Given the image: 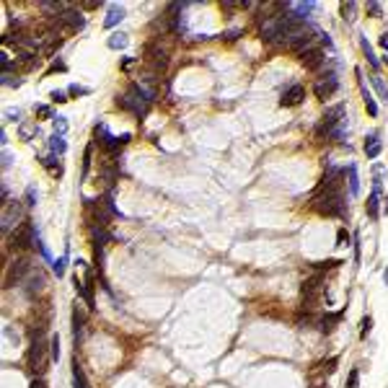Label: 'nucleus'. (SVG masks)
<instances>
[{"label": "nucleus", "mask_w": 388, "mask_h": 388, "mask_svg": "<svg viewBox=\"0 0 388 388\" xmlns=\"http://www.w3.org/2000/svg\"><path fill=\"white\" fill-rule=\"evenodd\" d=\"M24 220H26V210H24V204H21L18 199L3 204V215H0V231H3L5 236L13 233Z\"/></svg>", "instance_id": "f257e3e1"}, {"label": "nucleus", "mask_w": 388, "mask_h": 388, "mask_svg": "<svg viewBox=\"0 0 388 388\" xmlns=\"http://www.w3.org/2000/svg\"><path fill=\"white\" fill-rule=\"evenodd\" d=\"M94 135H96V143L104 147L106 153H117L119 147H124V145L132 140V135H130V132L119 135V138H117V135H111L106 124H96V127H94Z\"/></svg>", "instance_id": "f03ea898"}, {"label": "nucleus", "mask_w": 388, "mask_h": 388, "mask_svg": "<svg viewBox=\"0 0 388 388\" xmlns=\"http://www.w3.org/2000/svg\"><path fill=\"white\" fill-rule=\"evenodd\" d=\"M117 104H119L122 109L132 111L135 117H145V114H147V104H150V101H147V98L140 94V88H138V86H130L127 94L117 98Z\"/></svg>", "instance_id": "7ed1b4c3"}, {"label": "nucleus", "mask_w": 388, "mask_h": 388, "mask_svg": "<svg viewBox=\"0 0 388 388\" xmlns=\"http://www.w3.org/2000/svg\"><path fill=\"white\" fill-rule=\"evenodd\" d=\"M316 37H321V31L303 26V31H300V34H295V37L285 39V47H288V49H292V52H298V54H305L308 49H313V42H316Z\"/></svg>", "instance_id": "20e7f679"}, {"label": "nucleus", "mask_w": 388, "mask_h": 388, "mask_svg": "<svg viewBox=\"0 0 388 388\" xmlns=\"http://www.w3.org/2000/svg\"><path fill=\"white\" fill-rule=\"evenodd\" d=\"M47 344H44V339L39 337V334H34V339H31V347H29V355H26V360H29V365H31V370H37L39 375L47 370Z\"/></svg>", "instance_id": "39448f33"}, {"label": "nucleus", "mask_w": 388, "mask_h": 388, "mask_svg": "<svg viewBox=\"0 0 388 388\" xmlns=\"http://www.w3.org/2000/svg\"><path fill=\"white\" fill-rule=\"evenodd\" d=\"M34 236H37V231H34L31 220H24L13 231V236H10V246H13L16 251H26L29 246H34Z\"/></svg>", "instance_id": "423d86ee"}, {"label": "nucleus", "mask_w": 388, "mask_h": 388, "mask_svg": "<svg viewBox=\"0 0 388 388\" xmlns=\"http://www.w3.org/2000/svg\"><path fill=\"white\" fill-rule=\"evenodd\" d=\"M282 24H285V16L282 13H275V16H267L264 21H261V39L264 42H277L282 39Z\"/></svg>", "instance_id": "0eeeda50"}, {"label": "nucleus", "mask_w": 388, "mask_h": 388, "mask_svg": "<svg viewBox=\"0 0 388 388\" xmlns=\"http://www.w3.org/2000/svg\"><path fill=\"white\" fill-rule=\"evenodd\" d=\"M26 275H31V261L24 256V259H16L13 264L8 267V275H5V288H13L16 282H21Z\"/></svg>", "instance_id": "6e6552de"}, {"label": "nucleus", "mask_w": 388, "mask_h": 388, "mask_svg": "<svg viewBox=\"0 0 388 388\" xmlns=\"http://www.w3.org/2000/svg\"><path fill=\"white\" fill-rule=\"evenodd\" d=\"M337 88H339L337 75H334V73H326V78H321V81L313 86V94H316V98L326 101V98H332V96L337 94Z\"/></svg>", "instance_id": "1a4fd4ad"}, {"label": "nucleus", "mask_w": 388, "mask_h": 388, "mask_svg": "<svg viewBox=\"0 0 388 388\" xmlns=\"http://www.w3.org/2000/svg\"><path fill=\"white\" fill-rule=\"evenodd\" d=\"M60 21L65 24V29H67V31H81V29L86 26V16H83L78 8H73V5L67 8L62 16H60Z\"/></svg>", "instance_id": "9d476101"}, {"label": "nucleus", "mask_w": 388, "mask_h": 388, "mask_svg": "<svg viewBox=\"0 0 388 388\" xmlns=\"http://www.w3.org/2000/svg\"><path fill=\"white\" fill-rule=\"evenodd\" d=\"M303 98H305V88H303L300 83H295V86H290V88L282 94L280 104H282V106H298V104H303Z\"/></svg>", "instance_id": "9b49d317"}, {"label": "nucleus", "mask_w": 388, "mask_h": 388, "mask_svg": "<svg viewBox=\"0 0 388 388\" xmlns=\"http://www.w3.org/2000/svg\"><path fill=\"white\" fill-rule=\"evenodd\" d=\"M300 62L308 67V70H318V67L326 62V54H324V49L313 47V49H308L305 54H300Z\"/></svg>", "instance_id": "f8f14e48"}, {"label": "nucleus", "mask_w": 388, "mask_h": 388, "mask_svg": "<svg viewBox=\"0 0 388 388\" xmlns=\"http://www.w3.org/2000/svg\"><path fill=\"white\" fill-rule=\"evenodd\" d=\"M44 288V275H42V269H31V275H29V280H26V295L29 298H34L39 290Z\"/></svg>", "instance_id": "ddd939ff"}, {"label": "nucleus", "mask_w": 388, "mask_h": 388, "mask_svg": "<svg viewBox=\"0 0 388 388\" xmlns=\"http://www.w3.org/2000/svg\"><path fill=\"white\" fill-rule=\"evenodd\" d=\"M383 150V143H381V135L378 132H370L368 140H365V155L368 158H378Z\"/></svg>", "instance_id": "4468645a"}, {"label": "nucleus", "mask_w": 388, "mask_h": 388, "mask_svg": "<svg viewBox=\"0 0 388 388\" xmlns=\"http://www.w3.org/2000/svg\"><path fill=\"white\" fill-rule=\"evenodd\" d=\"M122 18H124V8H122V5H109L106 18H104V26H106V29H114Z\"/></svg>", "instance_id": "2eb2a0df"}, {"label": "nucleus", "mask_w": 388, "mask_h": 388, "mask_svg": "<svg viewBox=\"0 0 388 388\" xmlns=\"http://www.w3.org/2000/svg\"><path fill=\"white\" fill-rule=\"evenodd\" d=\"M347 184H349V194H352V197H357V194H360V176H357V166L355 163H349V168H347Z\"/></svg>", "instance_id": "dca6fc26"}, {"label": "nucleus", "mask_w": 388, "mask_h": 388, "mask_svg": "<svg viewBox=\"0 0 388 388\" xmlns=\"http://www.w3.org/2000/svg\"><path fill=\"white\" fill-rule=\"evenodd\" d=\"M83 326H86V313H83V308H73V337H75V341H78V337H81V332H83Z\"/></svg>", "instance_id": "f3484780"}, {"label": "nucleus", "mask_w": 388, "mask_h": 388, "mask_svg": "<svg viewBox=\"0 0 388 388\" xmlns=\"http://www.w3.org/2000/svg\"><path fill=\"white\" fill-rule=\"evenodd\" d=\"M42 166L47 168L52 176H57V179H60V176H62V171H65V168H62V163L57 161V155H54V153H52V155H47V158H42Z\"/></svg>", "instance_id": "a211bd4d"}, {"label": "nucleus", "mask_w": 388, "mask_h": 388, "mask_svg": "<svg viewBox=\"0 0 388 388\" xmlns=\"http://www.w3.org/2000/svg\"><path fill=\"white\" fill-rule=\"evenodd\" d=\"M378 202H381V189H373V194L368 197V204H365V210H368L370 220H378Z\"/></svg>", "instance_id": "6ab92c4d"}, {"label": "nucleus", "mask_w": 388, "mask_h": 388, "mask_svg": "<svg viewBox=\"0 0 388 388\" xmlns=\"http://www.w3.org/2000/svg\"><path fill=\"white\" fill-rule=\"evenodd\" d=\"M360 47H362L365 57H368V65L373 67V70H378V67H381V62H378V57H375V52H373V47H370V42L365 39V37H360Z\"/></svg>", "instance_id": "aec40b11"}, {"label": "nucleus", "mask_w": 388, "mask_h": 388, "mask_svg": "<svg viewBox=\"0 0 388 388\" xmlns=\"http://www.w3.org/2000/svg\"><path fill=\"white\" fill-rule=\"evenodd\" d=\"M73 388H91V386H88V378H86V373H83V368L78 365V360L73 362Z\"/></svg>", "instance_id": "412c9836"}, {"label": "nucleus", "mask_w": 388, "mask_h": 388, "mask_svg": "<svg viewBox=\"0 0 388 388\" xmlns=\"http://www.w3.org/2000/svg\"><path fill=\"white\" fill-rule=\"evenodd\" d=\"M34 135H39L37 122H21V127H18V138H21V140H31Z\"/></svg>", "instance_id": "4be33fe9"}, {"label": "nucleus", "mask_w": 388, "mask_h": 388, "mask_svg": "<svg viewBox=\"0 0 388 388\" xmlns=\"http://www.w3.org/2000/svg\"><path fill=\"white\" fill-rule=\"evenodd\" d=\"M91 236H94L96 251H98V248H104V246H106V241H109V233L104 231V228H98V225H94V231H91Z\"/></svg>", "instance_id": "5701e85b"}, {"label": "nucleus", "mask_w": 388, "mask_h": 388, "mask_svg": "<svg viewBox=\"0 0 388 388\" xmlns=\"http://www.w3.org/2000/svg\"><path fill=\"white\" fill-rule=\"evenodd\" d=\"M49 147H52L54 155H62L67 150V143H65L62 135H52V138H49Z\"/></svg>", "instance_id": "b1692460"}, {"label": "nucleus", "mask_w": 388, "mask_h": 388, "mask_svg": "<svg viewBox=\"0 0 388 388\" xmlns=\"http://www.w3.org/2000/svg\"><path fill=\"white\" fill-rule=\"evenodd\" d=\"M355 13H357V3H355V0H349V3H341V18H344L347 24H352V21H355Z\"/></svg>", "instance_id": "393cba45"}, {"label": "nucleus", "mask_w": 388, "mask_h": 388, "mask_svg": "<svg viewBox=\"0 0 388 388\" xmlns=\"http://www.w3.org/2000/svg\"><path fill=\"white\" fill-rule=\"evenodd\" d=\"M370 81H373V86H375V91H378V96H381V98L386 101V104H388V86H386V81H383V78H381L378 73H375V75L370 78Z\"/></svg>", "instance_id": "a878e982"}, {"label": "nucleus", "mask_w": 388, "mask_h": 388, "mask_svg": "<svg viewBox=\"0 0 388 388\" xmlns=\"http://www.w3.org/2000/svg\"><path fill=\"white\" fill-rule=\"evenodd\" d=\"M106 44L111 49H124V47H127V34H111Z\"/></svg>", "instance_id": "bb28decb"}, {"label": "nucleus", "mask_w": 388, "mask_h": 388, "mask_svg": "<svg viewBox=\"0 0 388 388\" xmlns=\"http://www.w3.org/2000/svg\"><path fill=\"white\" fill-rule=\"evenodd\" d=\"M339 318H341V313H332V316H324L321 321H318V324H321L318 329H321V332H332V329H334V324L339 321Z\"/></svg>", "instance_id": "cd10ccee"}, {"label": "nucleus", "mask_w": 388, "mask_h": 388, "mask_svg": "<svg viewBox=\"0 0 388 388\" xmlns=\"http://www.w3.org/2000/svg\"><path fill=\"white\" fill-rule=\"evenodd\" d=\"M337 362H339L337 357H329V360H324V362H318L316 368L321 370V373H326V375H332V373L337 370Z\"/></svg>", "instance_id": "c85d7f7f"}, {"label": "nucleus", "mask_w": 388, "mask_h": 388, "mask_svg": "<svg viewBox=\"0 0 388 388\" xmlns=\"http://www.w3.org/2000/svg\"><path fill=\"white\" fill-rule=\"evenodd\" d=\"M49 357H52L54 362L60 360V337H57V334L49 337Z\"/></svg>", "instance_id": "c756f323"}, {"label": "nucleus", "mask_w": 388, "mask_h": 388, "mask_svg": "<svg viewBox=\"0 0 388 388\" xmlns=\"http://www.w3.org/2000/svg\"><path fill=\"white\" fill-rule=\"evenodd\" d=\"M37 199H39V192H37V187H26V197H24V202H26V207H34L37 204Z\"/></svg>", "instance_id": "7c9ffc66"}, {"label": "nucleus", "mask_w": 388, "mask_h": 388, "mask_svg": "<svg viewBox=\"0 0 388 388\" xmlns=\"http://www.w3.org/2000/svg\"><path fill=\"white\" fill-rule=\"evenodd\" d=\"M52 124H54V135H62V138H65V132H67V119H65V117H54Z\"/></svg>", "instance_id": "2f4dec72"}, {"label": "nucleus", "mask_w": 388, "mask_h": 388, "mask_svg": "<svg viewBox=\"0 0 388 388\" xmlns=\"http://www.w3.org/2000/svg\"><path fill=\"white\" fill-rule=\"evenodd\" d=\"M370 329H373V318H370V316H365L362 321H360V339L368 337V334H370Z\"/></svg>", "instance_id": "473e14b6"}, {"label": "nucleus", "mask_w": 388, "mask_h": 388, "mask_svg": "<svg viewBox=\"0 0 388 388\" xmlns=\"http://www.w3.org/2000/svg\"><path fill=\"white\" fill-rule=\"evenodd\" d=\"M3 86H10V88H18L21 81H18V75L16 73H3Z\"/></svg>", "instance_id": "72a5a7b5"}, {"label": "nucleus", "mask_w": 388, "mask_h": 388, "mask_svg": "<svg viewBox=\"0 0 388 388\" xmlns=\"http://www.w3.org/2000/svg\"><path fill=\"white\" fill-rule=\"evenodd\" d=\"M67 94H70V96H88V94H91V88H86V86H78V83H73L70 88H67Z\"/></svg>", "instance_id": "f704fd0d"}, {"label": "nucleus", "mask_w": 388, "mask_h": 388, "mask_svg": "<svg viewBox=\"0 0 388 388\" xmlns=\"http://www.w3.org/2000/svg\"><path fill=\"white\" fill-rule=\"evenodd\" d=\"M65 264H67V256L52 261V269H54V275H57V277H62V275H65Z\"/></svg>", "instance_id": "c9c22d12"}, {"label": "nucleus", "mask_w": 388, "mask_h": 388, "mask_svg": "<svg viewBox=\"0 0 388 388\" xmlns=\"http://www.w3.org/2000/svg\"><path fill=\"white\" fill-rule=\"evenodd\" d=\"M91 155H94V145H88V147H86V153H83V179H86L88 168H91Z\"/></svg>", "instance_id": "e433bc0d"}, {"label": "nucleus", "mask_w": 388, "mask_h": 388, "mask_svg": "<svg viewBox=\"0 0 388 388\" xmlns=\"http://www.w3.org/2000/svg\"><path fill=\"white\" fill-rule=\"evenodd\" d=\"M357 386H360V370L352 368L349 370V378H347V388H357Z\"/></svg>", "instance_id": "4c0bfd02"}, {"label": "nucleus", "mask_w": 388, "mask_h": 388, "mask_svg": "<svg viewBox=\"0 0 388 388\" xmlns=\"http://www.w3.org/2000/svg\"><path fill=\"white\" fill-rule=\"evenodd\" d=\"M0 65H3V73H10V70H13V60L8 57V52H0Z\"/></svg>", "instance_id": "58836bf2"}, {"label": "nucleus", "mask_w": 388, "mask_h": 388, "mask_svg": "<svg viewBox=\"0 0 388 388\" xmlns=\"http://www.w3.org/2000/svg\"><path fill=\"white\" fill-rule=\"evenodd\" d=\"M349 243V233L344 231V228H339V233H337V246L341 248V246H347Z\"/></svg>", "instance_id": "ea45409f"}, {"label": "nucleus", "mask_w": 388, "mask_h": 388, "mask_svg": "<svg viewBox=\"0 0 388 388\" xmlns=\"http://www.w3.org/2000/svg\"><path fill=\"white\" fill-rule=\"evenodd\" d=\"M34 111H37V114H39V117H44V119H54V117H52V109H49L47 104H39V106H37V109H34Z\"/></svg>", "instance_id": "a19ab883"}, {"label": "nucleus", "mask_w": 388, "mask_h": 388, "mask_svg": "<svg viewBox=\"0 0 388 388\" xmlns=\"http://www.w3.org/2000/svg\"><path fill=\"white\" fill-rule=\"evenodd\" d=\"M49 98L54 101V104H65V101H67V94H65V91H52Z\"/></svg>", "instance_id": "79ce46f5"}, {"label": "nucleus", "mask_w": 388, "mask_h": 388, "mask_svg": "<svg viewBox=\"0 0 388 388\" xmlns=\"http://www.w3.org/2000/svg\"><path fill=\"white\" fill-rule=\"evenodd\" d=\"M352 241H355V261L360 264V256H362V246H360V233L352 236Z\"/></svg>", "instance_id": "37998d69"}, {"label": "nucleus", "mask_w": 388, "mask_h": 388, "mask_svg": "<svg viewBox=\"0 0 388 388\" xmlns=\"http://www.w3.org/2000/svg\"><path fill=\"white\" fill-rule=\"evenodd\" d=\"M16 119H21V109H8L5 111V122H16Z\"/></svg>", "instance_id": "c03bdc74"}, {"label": "nucleus", "mask_w": 388, "mask_h": 388, "mask_svg": "<svg viewBox=\"0 0 388 388\" xmlns=\"http://www.w3.org/2000/svg\"><path fill=\"white\" fill-rule=\"evenodd\" d=\"M29 388H47V381H44L42 375H39V378H34V381H31V386H29Z\"/></svg>", "instance_id": "a18cd8bd"}, {"label": "nucleus", "mask_w": 388, "mask_h": 388, "mask_svg": "<svg viewBox=\"0 0 388 388\" xmlns=\"http://www.w3.org/2000/svg\"><path fill=\"white\" fill-rule=\"evenodd\" d=\"M368 10H370L375 18H378V16H381V3H368Z\"/></svg>", "instance_id": "49530a36"}, {"label": "nucleus", "mask_w": 388, "mask_h": 388, "mask_svg": "<svg viewBox=\"0 0 388 388\" xmlns=\"http://www.w3.org/2000/svg\"><path fill=\"white\" fill-rule=\"evenodd\" d=\"M135 62H138L135 57H124V60H122V70H130V67H132Z\"/></svg>", "instance_id": "de8ad7c7"}, {"label": "nucleus", "mask_w": 388, "mask_h": 388, "mask_svg": "<svg viewBox=\"0 0 388 388\" xmlns=\"http://www.w3.org/2000/svg\"><path fill=\"white\" fill-rule=\"evenodd\" d=\"M10 161H13V155L8 150H3V168H10Z\"/></svg>", "instance_id": "09e8293b"}, {"label": "nucleus", "mask_w": 388, "mask_h": 388, "mask_svg": "<svg viewBox=\"0 0 388 388\" xmlns=\"http://www.w3.org/2000/svg\"><path fill=\"white\" fill-rule=\"evenodd\" d=\"M238 34H241V31H238V29H233V31H228V34H225V39H236Z\"/></svg>", "instance_id": "8fccbe9b"}, {"label": "nucleus", "mask_w": 388, "mask_h": 388, "mask_svg": "<svg viewBox=\"0 0 388 388\" xmlns=\"http://www.w3.org/2000/svg\"><path fill=\"white\" fill-rule=\"evenodd\" d=\"M0 143L8 145V135H5V130H0Z\"/></svg>", "instance_id": "3c124183"}, {"label": "nucleus", "mask_w": 388, "mask_h": 388, "mask_svg": "<svg viewBox=\"0 0 388 388\" xmlns=\"http://www.w3.org/2000/svg\"><path fill=\"white\" fill-rule=\"evenodd\" d=\"M383 212H388V194L383 197Z\"/></svg>", "instance_id": "603ef678"}, {"label": "nucleus", "mask_w": 388, "mask_h": 388, "mask_svg": "<svg viewBox=\"0 0 388 388\" xmlns=\"http://www.w3.org/2000/svg\"><path fill=\"white\" fill-rule=\"evenodd\" d=\"M383 280H386V285H388V269L383 272Z\"/></svg>", "instance_id": "864d4df0"}]
</instances>
